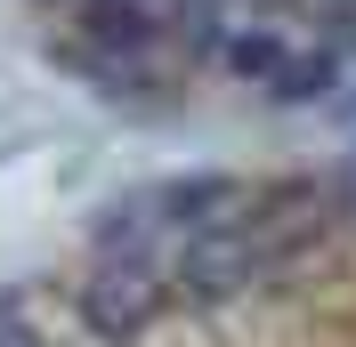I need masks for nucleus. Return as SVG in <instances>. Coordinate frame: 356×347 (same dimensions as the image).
Wrapping results in <instances>:
<instances>
[{
  "mask_svg": "<svg viewBox=\"0 0 356 347\" xmlns=\"http://www.w3.org/2000/svg\"><path fill=\"white\" fill-rule=\"evenodd\" d=\"M267 97H284V105H316V97H340V57L332 49H291L275 57V73H267Z\"/></svg>",
  "mask_w": 356,
  "mask_h": 347,
  "instance_id": "obj_3",
  "label": "nucleus"
},
{
  "mask_svg": "<svg viewBox=\"0 0 356 347\" xmlns=\"http://www.w3.org/2000/svg\"><path fill=\"white\" fill-rule=\"evenodd\" d=\"M0 347H49V339L24 323V315H0Z\"/></svg>",
  "mask_w": 356,
  "mask_h": 347,
  "instance_id": "obj_4",
  "label": "nucleus"
},
{
  "mask_svg": "<svg viewBox=\"0 0 356 347\" xmlns=\"http://www.w3.org/2000/svg\"><path fill=\"white\" fill-rule=\"evenodd\" d=\"M170 299L178 291H170V259L162 251H97V266L81 275V323L113 347L138 339Z\"/></svg>",
  "mask_w": 356,
  "mask_h": 347,
  "instance_id": "obj_2",
  "label": "nucleus"
},
{
  "mask_svg": "<svg viewBox=\"0 0 356 347\" xmlns=\"http://www.w3.org/2000/svg\"><path fill=\"white\" fill-rule=\"evenodd\" d=\"M340 105H348V113H356V89H348V97H340Z\"/></svg>",
  "mask_w": 356,
  "mask_h": 347,
  "instance_id": "obj_5",
  "label": "nucleus"
},
{
  "mask_svg": "<svg viewBox=\"0 0 356 347\" xmlns=\"http://www.w3.org/2000/svg\"><path fill=\"white\" fill-rule=\"evenodd\" d=\"M316 235V218H284V210H235L227 226H202L170 251V291L186 307H219L251 282L284 275L300 259V242Z\"/></svg>",
  "mask_w": 356,
  "mask_h": 347,
  "instance_id": "obj_1",
  "label": "nucleus"
}]
</instances>
